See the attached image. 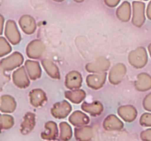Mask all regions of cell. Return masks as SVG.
<instances>
[{"mask_svg": "<svg viewBox=\"0 0 151 141\" xmlns=\"http://www.w3.org/2000/svg\"><path fill=\"white\" fill-rule=\"evenodd\" d=\"M53 1H58V2H61V1H64V0H53Z\"/></svg>", "mask_w": 151, "mask_h": 141, "instance_id": "74e56055", "label": "cell"}, {"mask_svg": "<svg viewBox=\"0 0 151 141\" xmlns=\"http://www.w3.org/2000/svg\"><path fill=\"white\" fill-rule=\"evenodd\" d=\"M74 133L75 139L78 141H91L94 135L92 128L88 126L75 128Z\"/></svg>", "mask_w": 151, "mask_h": 141, "instance_id": "44dd1931", "label": "cell"}, {"mask_svg": "<svg viewBox=\"0 0 151 141\" xmlns=\"http://www.w3.org/2000/svg\"><path fill=\"white\" fill-rule=\"evenodd\" d=\"M59 140L69 141L72 137V129L67 122H60L59 124Z\"/></svg>", "mask_w": 151, "mask_h": 141, "instance_id": "4316f807", "label": "cell"}, {"mask_svg": "<svg viewBox=\"0 0 151 141\" xmlns=\"http://www.w3.org/2000/svg\"><path fill=\"white\" fill-rule=\"evenodd\" d=\"M72 106L66 100L57 102L51 109V114L54 118L63 119L67 117L72 112Z\"/></svg>", "mask_w": 151, "mask_h": 141, "instance_id": "277c9868", "label": "cell"}, {"mask_svg": "<svg viewBox=\"0 0 151 141\" xmlns=\"http://www.w3.org/2000/svg\"><path fill=\"white\" fill-rule=\"evenodd\" d=\"M45 50L44 43L39 40L32 41L27 46V55L30 59H38L42 56Z\"/></svg>", "mask_w": 151, "mask_h": 141, "instance_id": "52a82bcc", "label": "cell"}, {"mask_svg": "<svg viewBox=\"0 0 151 141\" xmlns=\"http://www.w3.org/2000/svg\"><path fill=\"white\" fill-rule=\"evenodd\" d=\"M110 67V62L105 57H99L86 66V70L90 73H104Z\"/></svg>", "mask_w": 151, "mask_h": 141, "instance_id": "5b68a950", "label": "cell"}, {"mask_svg": "<svg viewBox=\"0 0 151 141\" xmlns=\"http://www.w3.org/2000/svg\"><path fill=\"white\" fill-rule=\"evenodd\" d=\"M148 61L147 51L144 47H138L133 50L128 55V62L136 68H142L145 67Z\"/></svg>", "mask_w": 151, "mask_h": 141, "instance_id": "6da1fadb", "label": "cell"}, {"mask_svg": "<svg viewBox=\"0 0 151 141\" xmlns=\"http://www.w3.org/2000/svg\"><path fill=\"white\" fill-rule=\"evenodd\" d=\"M105 4L109 7H114L118 5L120 0H104Z\"/></svg>", "mask_w": 151, "mask_h": 141, "instance_id": "d6a6232c", "label": "cell"}, {"mask_svg": "<svg viewBox=\"0 0 151 141\" xmlns=\"http://www.w3.org/2000/svg\"><path fill=\"white\" fill-rule=\"evenodd\" d=\"M148 51H149V54H150V56L151 57V43H150V45L148 46Z\"/></svg>", "mask_w": 151, "mask_h": 141, "instance_id": "d590c367", "label": "cell"}, {"mask_svg": "<svg viewBox=\"0 0 151 141\" xmlns=\"http://www.w3.org/2000/svg\"><path fill=\"white\" fill-rule=\"evenodd\" d=\"M135 88L142 92L151 89V76L146 73H139L135 82Z\"/></svg>", "mask_w": 151, "mask_h": 141, "instance_id": "603a6c76", "label": "cell"}, {"mask_svg": "<svg viewBox=\"0 0 151 141\" xmlns=\"http://www.w3.org/2000/svg\"><path fill=\"white\" fill-rule=\"evenodd\" d=\"M116 14L118 19L122 21H128L131 19V4L127 1L122 2L116 10Z\"/></svg>", "mask_w": 151, "mask_h": 141, "instance_id": "d4e9b609", "label": "cell"}, {"mask_svg": "<svg viewBox=\"0 0 151 141\" xmlns=\"http://www.w3.org/2000/svg\"><path fill=\"white\" fill-rule=\"evenodd\" d=\"M64 95L68 100L74 104H80L86 98V92L81 89L72 90L66 91Z\"/></svg>", "mask_w": 151, "mask_h": 141, "instance_id": "484cf974", "label": "cell"}, {"mask_svg": "<svg viewBox=\"0 0 151 141\" xmlns=\"http://www.w3.org/2000/svg\"><path fill=\"white\" fill-rule=\"evenodd\" d=\"M81 109L91 116H98L103 113V106L100 101H93L91 103L83 102L81 105Z\"/></svg>", "mask_w": 151, "mask_h": 141, "instance_id": "ffe728a7", "label": "cell"}, {"mask_svg": "<svg viewBox=\"0 0 151 141\" xmlns=\"http://www.w3.org/2000/svg\"><path fill=\"white\" fill-rule=\"evenodd\" d=\"M24 62V57L19 51H15L6 58H3L0 62V66L2 70L10 71L19 67Z\"/></svg>", "mask_w": 151, "mask_h": 141, "instance_id": "7a4b0ae2", "label": "cell"}, {"mask_svg": "<svg viewBox=\"0 0 151 141\" xmlns=\"http://www.w3.org/2000/svg\"><path fill=\"white\" fill-rule=\"evenodd\" d=\"M144 1H147V0H144Z\"/></svg>", "mask_w": 151, "mask_h": 141, "instance_id": "f35d334b", "label": "cell"}, {"mask_svg": "<svg viewBox=\"0 0 151 141\" xmlns=\"http://www.w3.org/2000/svg\"><path fill=\"white\" fill-rule=\"evenodd\" d=\"M0 19H1V29H0V34H2L3 26H4V17L2 16H0Z\"/></svg>", "mask_w": 151, "mask_h": 141, "instance_id": "e575fe53", "label": "cell"}, {"mask_svg": "<svg viewBox=\"0 0 151 141\" xmlns=\"http://www.w3.org/2000/svg\"><path fill=\"white\" fill-rule=\"evenodd\" d=\"M29 101L34 107H40L47 101L45 93L41 89H33L29 93Z\"/></svg>", "mask_w": 151, "mask_h": 141, "instance_id": "e0dca14e", "label": "cell"}, {"mask_svg": "<svg viewBox=\"0 0 151 141\" xmlns=\"http://www.w3.org/2000/svg\"><path fill=\"white\" fill-rule=\"evenodd\" d=\"M41 64H42V66L45 70L46 73L50 77L56 79H60V75L58 68L52 61L48 60V59H44L41 61Z\"/></svg>", "mask_w": 151, "mask_h": 141, "instance_id": "cb8c5ba5", "label": "cell"}, {"mask_svg": "<svg viewBox=\"0 0 151 141\" xmlns=\"http://www.w3.org/2000/svg\"><path fill=\"white\" fill-rule=\"evenodd\" d=\"M4 34L7 40L13 45H16L20 42L21 35L14 21L8 20L6 22Z\"/></svg>", "mask_w": 151, "mask_h": 141, "instance_id": "8992f818", "label": "cell"}, {"mask_svg": "<svg viewBox=\"0 0 151 141\" xmlns=\"http://www.w3.org/2000/svg\"><path fill=\"white\" fill-rule=\"evenodd\" d=\"M36 123L35 115L33 113L28 112L23 117V121L20 126V132L23 135H27L30 133L34 129Z\"/></svg>", "mask_w": 151, "mask_h": 141, "instance_id": "7c38bea8", "label": "cell"}, {"mask_svg": "<svg viewBox=\"0 0 151 141\" xmlns=\"http://www.w3.org/2000/svg\"><path fill=\"white\" fill-rule=\"evenodd\" d=\"M126 73V67L122 63L115 65L109 72V82L113 85H118L122 81Z\"/></svg>", "mask_w": 151, "mask_h": 141, "instance_id": "ba28073f", "label": "cell"}, {"mask_svg": "<svg viewBox=\"0 0 151 141\" xmlns=\"http://www.w3.org/2000/svg\"><path fill=\"white\" fill-rule=\"evenodd\" d=\"M143 107L147 112H151V93L145 96L143 101Z\"/></svg>", "mask_w": 151, "mask_h": 141, "instance_id": "1f68e13d", "label": "cell"}, {"mask_svg": "<svg viewBox=\"0 0 151 141\" xmlns=\"http://www.w3.org/2000/svg\"><path fill=\"white\" fill-rule=\"evenodd\" d=\"M83 78L78 71H71L67 73L65 79V86L70 90L79 89L82 85Z\"/></svg>", "mask_w": 151, "mask_h": 141, "instance_id": "5bb4252c", "label": "cell"}, {"mask_svg": "<svg viewBox=\"0 0 151 141\" xmlns=\"http://www.w3.org/2000/svg\"><path fill=\"white\" fill-rule=\"evenodd\" d=\"M11 46L8 43L7 40L3 37H1L0 38V57H2L3 56L11 52Z\"/></svg>", "mask_w": 151, "mask_h": 141, "instance_id": "f1b7e54d", "label": "cell"}, {"mask_svg": "<svg viewBox=\"0 0 151 141\" xmlns=\"http://www.w3.org/2000/svg\"><path fill=\"white\" fill-rule=\"evenodd\" d=\"M117 113L119 117L127 123H131L137 118L138 112L132 105L121 106L118 108Z\"/></svg>", "mask_w": 151, "mask_h": 141, "instance_id": "8fae6325", "label": "cell"}, {"mask_svg": "<svg viewBox=\"0 0 151 141\" xmlns=\"http://www.w3.org/2000/svg\"><path fill=\"white\" fill-rule=\"evenodd\" d=\"M133 17L132 23L137 27H141L145 21V4L144 2L139 1H133Z\"/></svg>", "mask_w": 151, "mask_h": 141, "instance_id": "3957f363", "label": "cell"}, {"mask_svg": "<svg viewBox=\"0 0 151 141\" xmlns=\"http://www.w3.org/2000/svg\"><path fill=\"white\" fill-rule=\"evenodd\" d=\"M140 139L142 141H151V128L145 129L140 133Z\"/></svg>", "mask_w": 151, "mask_h": 141, "instance_id": "4dcf8cb0", "label": "cell"}, {"mask_svg": "<svg viewBox=\"0 0 151 141\" xmlns=\"http://www.w3.org/2000/svg\"><path fill=\"white\" fill-rule=\"evenodd\" d=\"M16 108V102L14 98L9 95L1 96L0 110L2 113H12Z\"/></svg>", "mask_w": 151, "mask_h": 141, "instance_id": "7402d4cb", "label": "cell"}, {"mask_svg": "<svg viewBox=\"0 0 151 141\" xmlns=\"http://www.w3.org/2000/svg\"><path fill=\"white\" fill-rule=\"evenodd\" d=\"M103 126L106 131H119L123 129L124 123L115 115H109L103 120Z\"/></svg>", "mask_w": 151, "mask_h": 141, "instance_id": "9a60e30c", "label": "cell"}, {"mask_svg": "<svg viewBox=\"0 0 151 141\" xmlns=\"http://www.w3.org/2000/svg\"><path fill=\"white\" fill-rule=\"evenodd\" d=\"M69 121L73 126L77 127L86 126L90 122V118L86 114L80 110L73 112L69 118Z\"/></svg>", "mask_w": 151, "mask_h": 141, "instance_id": "ac0fdd59", "label": "cell"}, {"mask_svg": "<svg viewBox=\"0 0 151 141\" xmlns=\"http://www.w3.org/2000/svg\"><path fill=\"white\" fill-rule=\"evenodd\" d=\"M74 1H75V2H77V3H81V2H83L84 0H74Z\"/></svg>", "mask_w": 151, "mask_h": 141, "instance_id": "8d00e7d4", "label": "cell"}, {"mask_svg": "<svg viewBox=\"0 0 151 141\" xmlns=\"http://www.w3.org/2000/svg\"><path fill=\"white\" fill-rule=\"evenodd\" d=\"M139 123L144 127H151V113H145L140 117Z\"/></svg>", "mask_w": 151, "mask_h": 141, "instance_id": "f546056e", "label": "cell"}, {"mask_svg": "<svg viewBox=\"0 0 151 141\" xmlns=\"http://www.w3.org/2000/svg\"><path fill=\"white\" fill-rule=\"evenodd\" d=\"M45 130L41 133V137L43 140L47 141H55L59 136L58 128L55 122L50 121L47 122L44 125Z\"/></svg>", "mask_w": 151, "mask_h": 141, "instance_id": "30bf717a", "label": "cell"}, {"mask_svg": "<svg viewBox=\"0 0 151 141\" xmlns=\"http://www.w3.org/2000/svg\"><path fill=\"white\" fill-rule=\"evenodd\" d=\"M13 82L16 87L19 88H26L29 85V79L27 75L24 67H20L13 73Z\"/></svg>", "mask_w": 151, "mask_h": 141, "instance_id": "9c48e42d", "label": "cell"}, {"mask_svg": "<svg viewBox=\"0 0 151 141\" xmlns=\"http://www.w3.org/2000/svg\"><path fill=\"white\" fill-rule=\"evenodd\" d=\"M14 125V119L10 115L2 114L1 115V129L7 130L12 128Z\"/></svg>", "mask_w": 151, "mask_h": 141, "instance_id": "83f0119b", "label": "cell"}, {"mask_svg": "<svg viewBox=\"0 0 151 141\" xmlns=\"http://www.w3.org/2000/svg\"><path fill=\"white\" fill-rule=\"evenodd\" d=\"M19 24L21 29L24 33L31 35L34 33L36 29V23L34 18L29 15H24L20 18L19 21Z\"/></svg>", "mask_w": 151, "mask_h": 141, "instance_id": "2e32d148", "label": "cell"}, {"mask_svg": "<svg viewBox=\"0 0 151 141\" xmlns=\"http://www.w3.org/2000/svg\"><path fill=\"white\" fill-rule=\"evenodd\" d=\"M24 66L29 78L32 80H36L41 77V68L38 62L28 60L25 62Z\"/></svg>", "mask_w": 151, "mask_h": 141, "instance_id": "d6986e66", "label": "cell"}, {"mask_svg": "<svg viewBox=\"0 0 151 141\" xmlns=\"http://www.w3.org/2000/svg\"><path fill=\"white\" fill-rule=\"evenodd\" d=\"M106 76H107V73L106 72L88 75L86 77L87 85L91 89H100L106 82Z\"/></svg>", "mask_w": 151, "mask_h": 141, "instance_id": "4fadbf2b", "label": "cell"}, {"mask_svg": "<svg viewBox=\"0 0 151 141\" xmlns=\"http://www.w3.org/2000/svg\"><path fill=\"white\" fill-rule=\"evenodd\" d=\"M147 16L148 19L151 20V1H150L147 7Z\"/></svg>", "mask_w": 151, "mask_h": 141, "instance_id": "836d02e7", "label": "cell"}]
</instances>
